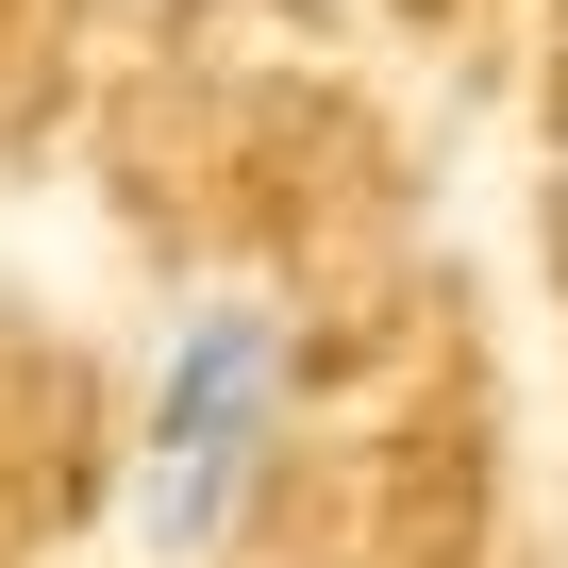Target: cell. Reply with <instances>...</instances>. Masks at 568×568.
Returning a JSON list of instances; mask_svg holds the SVG:
<instances>
[{
	"label": "cell",
	"instance_id": "6da1fadb",
	"mask_svg": "<svg viewBox=\"0 0 568 568\" xmlns=\"http://www.w3.org/2000/svg\"><path fill=\"white\" fill-rule=\"evenodd\" d=\"M284 435H302V335L267 284L168 318L151 352V418H134V551L151 568H217L267 501H284Z\"/></svg>",
	"mask_w": 568,
	"mask_h": 568
}]
</instances>
